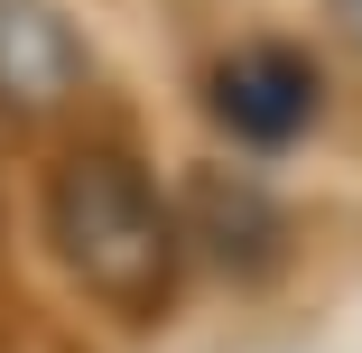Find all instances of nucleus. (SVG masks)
<instances>
[{
	"instance_id": "1",
	"label": "nucleus",
	"mask_w": 362,
	"mask_h": 353,
	"mask_svg": "<svg viewBox=\"0 0 362 353\" xmlns=\"http://www.w3.org/2000/svg\"><path fill=\"white\" fill-rule=\"evenodd\" d=\"M47 242L84 289L121 316H158L168 279H177V233L158 186L139 177V158L121 149H75L47 177Z\"/></svg>"
},
{
	"instance_id": "2",
	"label": "nucleus",
	"mask_w": 362,
	"mask_h": 353,
	"mask_svg": "<svg viewBox=\"0 0 362 353\" xmlns=\"http://www.w3.org/2000/svg\"><path fill=\"white\" fill-rule=\"evenodd\" d=\"M214 112H223V130L251 139V149H288V139L316 121V75L288 47H251V56H233L223 75H214Z\"/></svg>"
},
{
	"instance_id": "3",
	"label": "nucleus",
	"mask_w": 362,
	"mask_h": 353,
	"mask_svg": "<svg viewBox=\"0 0 362 353\" xmlns=\"http://www.w3.org/2000/svg\"><path fill=\"white\" fill-rule=\"evenodd\" d=\"M75 84H84V47L65 37V19L37 0H0V103L37 112V103H65Z\"/></svg>"
}]
</instances>
